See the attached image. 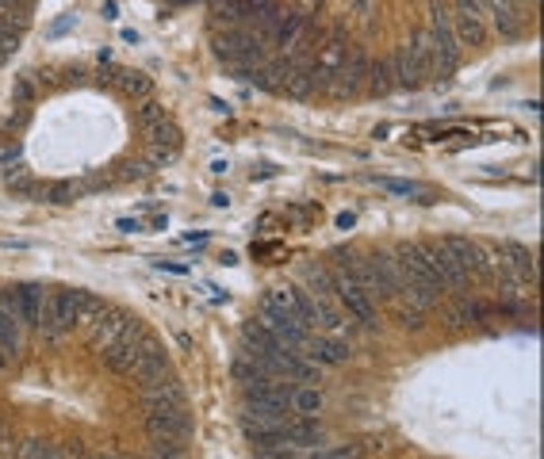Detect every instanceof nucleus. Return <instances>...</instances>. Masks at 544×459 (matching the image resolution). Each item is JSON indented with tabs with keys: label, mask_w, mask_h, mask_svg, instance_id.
<instances>
[{
	"label": "nucleus",
	"mask_w": 544,
	"mask_h": 459,
	"mask_svg": "<svg viewBox=\"0 0 544 459\" xmlns=\"http://www.w3.org/2000/svg\"><path fill=\"white\" fill-rule=\"evenodd\" d=\"M116 81L123 84V92L135 96V100H150V92H154V81L146 74H138V69H116Z\"/></svg>",
	"instance_id": "25"
},
{
	"label": "nucleus",
	"mask_w": 544,
	"mask_h": 459,
	"mask_svg": "<svg viewBox=\"0 0 544 459\" xmlns=\"http://www.w3.org/2000/svg\"><path fill=\"white\" fill-rule=\"evenodd\" d=\"M491 16H495V31L503 35V39H518V35H522L518 8H503V12H491Z\"/></svg>",
	"instance_id": "29"
},
{
	"label": "nucleus",
	"mask_w": 544,
	"mask_h": 459,
	"mask_svg": "<svg viewBox=\"0 0 544 459\" xmlns=\"http://www.w3.org/2000/svg\"><path fill=\"white\" fill-rule=\"evenodd\" d=\"M284 444L288 448H314V444H322V425L319 418H288L284 421Z\"/></svg>",
	"instance_id": "18"
},
{
	"label": "nucleus",
	"mask_w": 544,
	"mask_h": 459,
	"mask_svg": "<svg viewBox=\"0 0 544 459\" xmlns=\"http://www.w3.org/2000/svg\"><path fill=\"white\" fill-rule=\"evenodd\" d=\"M146 433L154 440H189L192 437V413L184 406H157L146 413Z\"/></svg>",
	"instance_id": "9"
},
{
	"label": "nucleus",
	"mask_w": 544,
	"mask_h": 459,
	"mask_svg": "<svg viewBox=\"0 0 544 459\" xmlns=\"http://www.w3.org/2000/svg\"><path fill=\"white\" fill-rule=\"evenodd\" d=\"M368 264H372V276H376V283H380V299H399L403 280H399L395 256L388 249H368Z\"/></svg>",
	"instance_id": "14"
},
{
	"label": "nucleus",
	"mask_w": 544,
	"mask_h": 459,
	"mask_svg": "<svg viewBox=\"0 0 544 459\" xmlns=\"http://www.w3.org/2000/svg\"><path fill=\"white\" fill-rule=\"evenodd\" d=\"M495 307H487V303H468V299H461L452 310H449V325H468V322H483V318H491Z\"/></svg>",
	"instance_id": "26"
},
{
	"label": "nucleus",
	"mask_w": 544,
	"mask_h": 459,
	"mask_svg": "<svg viewBox=\"0 0 544 459\" xmlns=\"http://www.w3.org/2000/svg\"><path fill=\"white\" fill-rule=\"evenodd\" d=\"M388 65H391L395 89H418V84L429 77V57H426V50H422L418 35H410V42L395 50V57H391Z\"/></svg>",
	"instance_id": "7"
},
{
	"label": "nucleus",
	"mask_w": 544,
	"mask_h": 459,
	"mask_svg": "<svg viewBox=\"0 0 544 459\" xmlns=\"http://www.w3.org/2000/svg\"><path fill=\"white\" fill-rule=\"evenodd\" d=\"M0 65H4V62H0Z\"/></svg>",
	"instance_id": "43"
},
{
	"label": "nucleus",
	"mask_w": 544,
	"mask_h": 459,
	"mask_svg": "<svg viewBox=\"0 0 544 459\" xmlns=\"http://www.w3.org/2000/svg\"><path fill=\"white\" fill-rule=\"evenodd\" d=\"M215 20L226 23V27H241L250 16H246V0H219V4H211Z\"/></svg>",
	"instance_id": "28"
},
{
	"label": "nucleus",
	"mask_w": 544,
	"mask_h": 459,
	"mask_svg": "<svg viewBox=\"0 0 544 459\" xmlns=\"http://www.w3.org/2000/svg\"><path fill=\"white\" fill-rule=\"evenodd\" d=\"M437 241L452 256V264L464 272V280H479V283L491 280V249H483L471 238H437Z\"/></svg>",
	"instance_id": "6"
},
{
	"label": "nucleus",
	"mask_w": 544,
	"mask_h": 459,
	"mask_svg": "<svg viewBox=\"0 0 544 459\" xmlns=\"http://www.w3.org/2000/svg\"><path fill=\"white\" fill-rule=\"evenodd\" d=\"M395 256V268H399V280H403V291H399V299H403L407 307H418V310H434L437 307V283L434 276H429V268L422 261L418 253V241H399V246L391 249Z\"/></svg>",
	"instance_id": "2"
},
{
	"label": "nucleus",
	"mask_w": 544,
	"mask_h": 459,
	"mask_svg": "<svg viewBox=\"0 0 544 459\" xmlns=\"http://www.w3.org/2000/svg\"><path fill=\"white\" fill-rule=\"evenodd\" d=\"M211 47H215V54H219L226 65H231V74H241V69H261L268 62V47L250 31L246 23L226 27L223 35L211 39Z\"/></svg>",
	"instance_id": "3"
},
{
	"label": "nucleus",
	"mask_w": 544,
	"mask_h": 459,
	"mask_svg": "<svg viewBox=\"0 0 544 459\" xmlns=\"http://www.w3.org/2000/svg\"><path fill=\"white\" fill-rule=\"evenodd\" d=\"M16 303H20V322H23V325H39L42 307H47V287L20 283V287H16Z\"/></svg>",
	"instance_id": "19"
},
{
	"label": "nucleus",
	"mask_w": 544,
	"mask_h": 459,
	"mask_svg": "<svg viewBox=\"0 0 544 459\" xmlns=\"http://www.w3.org/2000/svg\"><path fill=\"white\" fill-rule=\"evenodd\" d=\"M303 27H307L303 12H284V20H280V27H276V35H272L268 47H280V54H284L299 35H303Z\"/></svg>",
	"instance_id": "21"
},
{
	"label": "nucleus",
	"mask_w": 544,
	"mask_h": 459,
	"mask_svg": "<svg viewBox=\"0 0 544 459\" xmlns=\"http://www.w3.org/2000/svg\"><path fill=\"white\" fill-rule=\"evenodd\" d=\"M338 226H341V230H353V226H356V214H349V211L338 214Z\"/></svg>",
	"instance_id": "38"
},
{
	"label": "nucleus",
	"mask_w": 544,
	"mask_h": 459,
	"mask_svg": "<svg viewBox=\"0 0 544 459\" xmlns=\"http://www.w3.org/2000/svg\"><path fill=\"white\" fill-rule=\"evenodd\" d=\"M276 303L288 310V314H295L299 322H303L307 329H314V303H311V295L303 291V287H292V283H280V287H272L268 291Z\"/></svg>",
	"instance_id": "15"
},
{
	"label": "nucleus",
	"mask_w": 544,
	"mask_h": 459,
	"mask_svg": "<svg viewBox=\"0 0 544 459\" xmlns=\"http://www.w3.org/2000/svg\"><path fill=\"white\" fill-rule=\"evenodd\" d=\"M399 322H403L407 329H422L426 325V310H418V307H399Z\"/></svg>",
	"instance_id": "33"
},
{
	"label": "nucleus",
	"mask_w": 544,
	"mask_h": 459,
	"mask_svg": "<svg viewBox=\"0 0 544 459\" xmlns=\"http://www.w3.org/2000/svg\"><path fill=\"white\" fill-rule=\"evenodd\" d=\"M418 253H422V261H426V268H429V276H434V283H437V291L445 295V291H464L468 287V280H464V272L452 264V256L441 249V241H418Z\"/></svg>",
	"instance_id": "8"
},
{
	"label": "nucleus",
	"mask_w": 544,
	"mask_h": 459,
	"mask_svg": "<svg viewBox=\"0 0 544 459\" xmlns=\"http://www.w3.org/2000/svg\"><path fill=\"white\" fill-rule=\"evenodd\" d=\"M162 376H169V352L157 341H150L146 349H142L138 364L131 368V379L142 386V383H154V379H162Z\"/></svg>",
	"instance_id": "16"
},
{
	"label": "nucleus",
	"mask_w": 544,
	"mask_h": 459,
	"mask_svg": "<svg viewBox=\"0 0 544 459\" xmlns=\"http://www.w3.org/2000/svg\"><path fill=\"white\" fill-rule=\"evenodd\" d=\"M0 433H4V429H0Z\"/></svg>",
	"instance_id": "42"
},
{
	"label": "nucleus",
	"mask_w": 544,
	"mask_h": 459,
	"mask_svg": "<svg viewBox=\"0 0 544 459\" xmlns=\"http://www.w3.org/2000/svg\"><path fill=\"white\" fill-rule=\"evenodd\" d=\"M452 35L461 47H483L487 42V23L471 16H452Z\"/></svg>",
	"instance_id": "22"
},
{
	"label": "nucleus",
	"mask_w": 544,
	"mask_h": 459,
	"mask_svg": "<svg viewBox=\"0 0 544 459\" xmlns=\"http://www.w3.org/2000/svg\"><path fill=\"white\" fill-rule=\"evenodd\" d=\"M303 356L311 364H319V368H338V364L349 360L353 349H349V341L341 333H311L307 344H303Z\"/></svg>",
	"instance_id": "11"
},
{
	"label": "nucleus",
	"mask_w": 544,
	"mask_h": 459,
	"mask_svg": "<svg viewBox=\"0 0 544 459\" xmlns=\"http://www.w3.org/2000/svg\"><path fill=\"white\" fill-rule=\"evenodd\" d=\"M169 4H192V0H169Z\"/></svg>",
	"instance_id": "40"
},
{
	"label": "nucleus",
	"mask_w": 544,
	"mask_h": 459,
	"mask_svg": "<svg viewBox=\"0 0 544 459\" xmlns=\"http://www.w3.org/2000/svg\"><path fill=\"white\" fill-rule=\"evenodd\" d=\"M116 226L123 230V234H138V230H142V222H138V219H119Z\"/></svg>",
	"instance_id": "37"
},
{
	"label": "nucleus",
	"mask_w": 544,
	"mask_h": 459,
	"mask_svg": "<svg viewBox=\"0 0 544 459\" xmlns=\"http://www.w3.org/2000/svg\"><path fill=\"white\" fill-rule=\"evenodd\" d=\"M150 459H157V455H150Z\"/></svg>",
	"instance_id": "41"
},
{
	"label": "nucleus",
	"mask_w": 544,
	"mask_h": 459,
	"mask_svg": "<svg viewBox=\"0 0 544 459\" xmlns=\"http://www.w3.org/2000/svg\"><path fill=\"white\" fill-rule=\"evenodd\" d=\"M311 303H314V329H319V333H341V329H346L349 314L341 310L338 295H319V299H311Z\"/></svg>",
	"instance_id": "17"
},
{
	"label": "nucleus",
	"mask_w": 544,
	"mask_h": 459,
	"mask_svg": "<svg viewBox=\"0 0 544 459\" xmlns=\"http://www.w3.org/2000/svg\"><path fill=\"white\" fill-rule=\"evenodd\" d=\"M364 89L372 92V96H388L391 89H395V81H391V65L388 62H368V74H364Z\"/></svg>",
	"instance_id": "24"
},
{
	"label": "nucleus",
	"mask_w": 544,
	"mask_h": 459,
	"mask_svg": "<svg viewBox=\"0 0 544 459\" xmlns=\"http://www.w3.org/2000/svg\"><path fill=\"white\" fill-rule=\"evenodd\" d=\"M138 398L146 402V410H157V406H184V386L180 379L169 371V376L154 379V383H142L138 386Z\"/></svg>",
	"instance_id": "13"
},
{
	"label": "nucleus",
	"mask_w": 544,
	"mask_h": 459,
	"mask_svg": "<svg viewBox=\"0 0 544 459\" xmlns=\"http://www.w3.org/2000/svg\"><path fill=\"white\" fill-rule=\"evenodd\" d=\"M35 92H31V84H27V81H20L16 84V104H27V100H31Z\"/></svg>",
	"instance_id": "35"
},
{
	"label": "nucleus",
	"mask_w": 544,
	"mask_h": 459,
	"mask_svg": "<svg viewBox=\"0 0 544 459\" xmlns=\"http://www.w3.org/2000/svg\"><path fill=\"white\" fill-rule=\"evenodd\" d=\"M303 459H361V455H356L353 444H346V448H314V452H303Z\"/></svg>",
	"instance_id": "31"
},
{
	"label": "nucleus",
	"mask_w": 544,
	"mask_h": 459,
	"mask_svg": "<svg viewBox=\"0 0 544 459\" xmlns=\"http://www.w3.org/2000/svg\"><path fill=\"white\" fill-rule=\"evenodd\" d=\"M154 337L142 329L138 322H131L123 329V337H116L111 344H104V368L111 371V376H131V368L138 364V356H142V349H146Z\"/></svg>",
	"instance_id": "5"
},
{
	"label": "nucleus",
	"mask_w": 544,
	"mask_h": 459,
	"mask_svg": "<svg viewBox=\"0 0 544 459\" xmlns=\"http://www.w3.org/2000/svg\"><path fill=\"white\" fill-rule=\"evenodd\" d=\"M100 303H104V299L81 291V287H58V291H47V307H42V318L35 325L39 337L42 341H62L69 329L89 318Z\"/></svg>",
	"instance_id": "1"
},
{
	"label": "nucleus",
	"mask_w": 544,
	"mask_h": 459,
	"mask_svg": "<svg viewBox=\"0 0 544 459\" xmlns=\"http://www.w3.org/2000/svg\"><path fill=\"white\" fill-rule=\"evenodd\" d=\"M257 322H261V325H265V329H268V333L276 337V341H284V344H288V349H295V352H303L307 337L314 333V329H307L303 322L295 318V314L284 310V307H280L272 295H265V299H261V310H257Z\"/></svg>",
	"instance_id": "4"
},
{
	"label": "nucleus",
	"mask_w": 544,
	"mask_h": 459,
	"mask_svg": "<svg viewBox=\"0 0 544 459\" xmlns=\"http://www.w3.org/2000/svg\"><path fill=\"white\" fill-rule=\"evenodd\" d=\"M69 195H74V192H69L66 184H58V188H50V199H54V204H69Z\"/></svg>",
	"instance_id": "36"
},
{
	"label": "nucleus",
	"mask_w": 544,
	"mask_h": 459,
	"mask_svg": "<svg viewBox=\"0 0 544 459\" xmlns=\"http://www.w3.org/2000/svg\"><path fill=\"white\" fill-rule=\"evenodd\" d=\"M138 119L146 123V126H157V123H165V119H169V111H165L162 104H154V100H146V104L138 108Z\"/></svg>",
	"instance_id": "32"
},
{
	"label": "nucleus",
	"mask_w": 544,
	"mask_h": 459,
	"mask_svg": "<svg viewBox=\"0 0 544 459\" xmlns=\"http://www.w3.org/2000/svg\"><path fill=\"white\" fill-rule=\"evenodd\" d=\"M84 322H89V341L104 349V344H111L116 337H123V329L131 325L135 318H131V314H123V310H116V307H108V303H100Z\"/></svg>",
	"instance_id": "12"
},
{
	"label": "nucleus",
	"mask_w": 544,
	"mask_h": 459,
	"mask_svg": "<svg viewBox=\"0 0 544 459\" xmlns=\"http://www.w3.org/2000/svg\"><path fill=\"white\" fill-rule=\"evenodd\" d=\"M319 410H322V391H319V386L299 383L295 394H292V413H299V418H314Z\"/></svg>",
	"instance_id": "23"
},
{
	"label": "nucleus",
	"mask_w": 544,
	"mask_h": 459,
	"mask_svg": "<svg viewBox=\"0 0 544 459\" xmlns=\"http://www.w3.org/2000/svg\"><path fill=\"white\" fill-rule=\"evenodd\" d=\"M303 291L311 299H319V295H334V272L330 264H303Z\"/></svg>",
	"instance_id": "20"
},
{
	"label": "nucleus",
	"mask_w": 544,
	"mask_h": 459,
	"mask_svg": "<svg viewBox=\"0 0 544 459\" xmlns=\"http://www.w3.org/2000/svg\"><path fill=\"white\" fill-rule=\"evenodd\" d=\"M276 0H246V16H261L265 8H272Z\"/></svg>",
	"instance_id": "34"
},
{
	"label": "nucleus",
	"mask_w": 544,
	"mask_h": 459,
	"mask_svg": "<svg viewBox=\"0 0 544 459\" xmlns=\"http://www.w3.org/2000/svg\"><path fill=\"white\" fill-rule=\"evenodd\" d=\"M491 261L510 268L529 291H537V256H533V249H525L522 241H498V246H491Z\"/></svg>",
	"instance_id": "10"
},
{
	"label": "nucleus",
	"mask_w": 544,
	"mask_h": 459,
	"mask_svg": "<svg viewBox=\"0 0 544 459\" xmlns=\"http://www.w3.org/2000/svg\"><path fill=\"white\" fill-rule=\"evenodd\" d=\"M16 459H66V452L50 440H20L16 444Z\"/></svg>",
	"instance_id": "27"
},
{
	"label": "nucleus",
	"mask_w": 544,
	"mask_h": 459,
	"mask_svg": "<svg viewBox=\"0 0 544 459\" xmlns=\"http://www.w3.org/2000/svg\"><path fill=\"white\" fill-rule=\"evenodd\" d=\"M211 204H215V207H226V204H231V195L219 192V195H211Z\"/></svg>",
	"instance_id": "39"
},
{
	"label": "nucleus",
	"mask_w": 544,
	"mask_h": 459,
	"mask_svg": "<svg viewBox=\"0 0 544 459\" xmlns=\"http://www.w3.org/2000/svg\"><path fill=\"white\" fill-rule=\"evenodd\" d=\"M380 184V188L383 192H391V195H426V188H422V184H414V180H376Z\"/></svg>",
	"instance_id": "30"
}]
</instances>
